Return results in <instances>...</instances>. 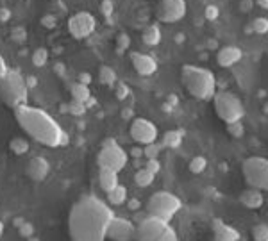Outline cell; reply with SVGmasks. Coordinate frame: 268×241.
Segmentation results:
<instances>
[{"mask_svg":"<svg viewBox=\"0 0 268 241\" xmlns=\"http://www.w3.org/2000/svg\"><path fill=\"white\" fill-rule=\"evenodd\" d=\"M113 218V211L106 202L86 195L70 211L68 229L72 241H106Z\"/></svg>","mask_w":268,"mask_h":241,"instance_id":"obj_1","label":"cell"},{"mask_svg":"<svg viewBox=\"0 0 268 241\" xmlns=\"http://www.w3.org/2000/svg\"><path fill=\"white\" fill-rule=\"evenodd\" d=\"M15 116L22 129L36 141H40L41 145L63 146L70 141L68 134L61 129L59 123L55 122L48 113L38 109V107H31L24 104V106L15 109Z\"/></svg>","mask_w":268,"mask_h":241,"instance_id":"obj_2","label":"cell"},{"mask_svg":"<svg viewBox=\"0 0 268 241\" xmlns=\"http://www.w3.org/2000/svg\"><path fill=\"white\" fill-rule=\"evenodd\" d=\"M181 83L197 100H211L217 95V75L204 66L184 64L181 68Z\"/></svg>","mask_w":268,"mask_h":241,"instance_id":"obj_3","label":"cell"},{"mask_svg":"<svg viewBox=\"0 0 268 241\" xmlns=\"http://www.w3.org/2000/svg\"><path fill=\"white\" fill-rule=\"evenodd\" d=\"M27 84L25 77L20 75V71L9 70V73L0 81V97L9 107H16L27 104Z\"/></svg>","mask_w":268,"mask_h":241,"instance_id":"obj_4","label":"cell"},{"mask_svg":"<svg viewBox=\"0 0 268 241\" xmlns=\"http://www.w3.org/2000/svg\"><path fill=\"white\" fill-rule=\"evenodd\" d=\"M138 241H179L177 232L170 221L161 220V218L147 216L145 220L140 221L138 234H136Z\"/></svg>","mask_w":268,"mask_h":241,"instance_id":"obj_5","label":"cell"},{"mask_svg":"<svg viewBox=\"0 0 268 241\" xmlns=\"http://www.w3.org/2000/svg\"><path fill=\"white\" fill-rule=\"evenodd\" d=\"M182 202L177 195L170 191H156L147 202V213L149 216L161 218V220L170 221L175 214L181 211Z\"/></svg>","mask_w":268,"mask_h":241,"instance_id":"obj_6","label":"cell"},{"mask_svg":"<svg viewBox=\"0 0 268 241\" xmlns=\"http://www.w3.org/2000/svg\"><path fill=\"white\" fill-rule=\"evenodd\" d=\"M215 111H217L218 118L225 123L241 122L245 116V107L240 97H236L231 91H217L213 99Z\"/></svg>","mask_w":268,"mask_h":241,"instance_id":"obj_7","label":"cell"},{"mask_svg":"<svg viewBox=\"0 0 268 241\" xmlns=\"http://www.w3.org/2000/svg\"><path fill=\"white\" fill-rule=\"evenodd\" d=\"M243 177L250 188L268 191V159L252 155L243 161Z\"/></svg>","mask_w":268,"mask_h":241,"instance_id":"obj_8","label":"cell"},{"mask_svg":"<svg viewBox=\"0 0 268 241\" xmlns=\"http://www.w3.org/2000/svg\"><path fill=\"white\" fill-rule=\"evenodd\" d=\"M127 161H129V154L113 138H107L104 141L102 148L97 155L99 168H109V170L114 172H122L125 168Z\"/></svg>","mask_w":268,"mask_h":241,"instance_id":"obj_9","label":"cell"},{"mask_svg":"<svg viewBox=\"0 0 268 241\" xmlns=\"http://www.w3.org/2000/svg\"><path fill=\"white\" fill-rule=\"evenodd\" d=\"M188 13V2L186 0H161L158 4L156 16L163 24H177Z\"/></svg>","mask_w":268,"mask_h":241,"instance_id":"obj_10","label":"cell"},{"mask_svg":"<svg viewBox=\"0 0 268 241\" xmlns=\"http://www.w3.org/2000/svg\"><path fill=\"white\" fill-rule=\"evenodd\" d=\"M95 29H97V20L88 11L75 13L68 20V31H70V34L74 36L75 40H84V38L93 34Z\"/></svg>","mask_w":268,"mask_h":241,"instance_id":"obj_11","label":"cell"},{"mask_svg":"<svg viewBox=\"0 0 268 241\" xmlns=\"http://www.w3.org/2000/svg\"><path fill=\"white\" fill-rule=\"evenodd\" d=\"M130 136L140 145H150V143L158 141L159 131L154 125V122H150L147 118H134L130 123Z\"/></svg>","mask_w":268,"mask_h":241,"instance_id":"obj_12","label":"cell"},{"mask_svg":"<svg viewBox=\"0 0 268 241\" xmlns=\"http://www.w3.org/2000/svg\"><path fill=\"white\" fill-rule=\"evenodd\" d=\"M136 234H138V227L122 216H114L107 227V237L111 241H132L136 239Z\"/></svg>","mask_w":268,"mask_h":241,"instance_id":"obj_13","label":"cell"},{"mask_svg":"<svg viewBox=\"0 0 268 241\" xmlns=\"http://www.w3.org/2000/svg\"><path fill=\"white\" fill-rule=\"evenodd\" d=\"M130 63H132V68L136 70V73L143 77L154 75L158 71V61L149 54H143V52H132L130 54Z\"/></svg>","mask_w":268,"mask_h":241,"instance_id":"obj_14","label":"cell"},{"mask_svg":"<svg viewBox=\"0 0 268 241\" xmlns=\"http://www.w3.org/2000/svg\"><path fill=\"white\" fill-rule=\"evenodd\" d=\"M243 57V50L236 45H225V47L218 48L217 52V63L222 68H231L236 63H240Z\"/></svg>","mask_w":268,"mask_h":241,"instance_id":"obj_15","label":"cell"},{"mask_svg":"<svg viewBox=\"0 0 268 241\" xmlns=\"http://www.w3.org/2000/svg\"><path fill=\"white\" fill-rule=\"evenodd\" d=\"M48 172H50V165L45 157H32L27 165V175L36 182H41L47 179Z\"/></svg>","mask_w":268,"mask_h":241,"instance_id":"obj_16","label":"cell"},{"mask_svg":"<svg viewBox=\"0 0 268 241\" xmlns=\"http://www.w3.org/2000/svg\"><path fill=\"white\" fill-rule=\"evenodd\" d=\"M213 232H215V239L217 241H238L240 239V232H238L234 227L224 223L222 220L213 221Z\"/></svg>","mask_w":268,"mask_h":241,"instance_id":"obj_17","label":"cell"},{"mask_svg":"<svg viewBox=\"0 0 268 241\" xmlns=\"http://www.w3.org/2000/svg\"><path fill=\"white\" fill-rule=\"evenodd\" d=\"M240 202H241V206L247 207V209H259L264 204V197L259 190L250 188V190H245L243 193L240 195Z\"/></svg>","mask_w":268,"mask_h":241,"instance_id":"obj_18","label":"cell"},{"mask_svg":"<svg viewBox=\"0 0 268 241\" xmlns=\"http://www.w3.org/2000/svg\"><path fill=\"white\" fill-rule=\"evenodd\" d=\"M99 184L106 193L118 186V172L109 170V168H100L99 172Z\"/></svg>","mask_w":268,"mask_h":241,"instance_id":"obj_19","label":"cell"},{"mask_svg":"<svg viewBox=\"0 0 268 241\" xmlns=\"http://www.w3.org/2000/svg\"><path fill=\"white\" fill-rule=\"evenodd\" d=\"M142 40L145 45H149V47H156V45L161 43V29L158 27V25H149V27H145V31L142 32Z\"/></svg>","mask_w":268,"mask_h":241,"instance_id":"obj_20","label":"cell"},{"mask_svg":"<svg viewBox=\"0 0 268 241\" xmlns=\"http://www.w3.org/2000/svg\"><path fill=\"white\" fill-rule=\"evenodd\" d=\"M72 91V100H77V102H83L86 104L88 100L91 99V91L86 84H81V83H74L70 86Z\"/></svg>","mask_w":268,"mask_h":241,"instance_id":"obj_21","label":"cell"},{"mask_svg":"<svg viewBox=\"0 0 268 241\" xmlns=\"http://www.w3.org/2000/svg\"><path fill=\"white\" fill-rule=\"evenodd\" d=\"M156 179V174H152V172L149 170V168H140L138 172H136V175H134V182H136V186L140 188H149L152 182H154Z\"/></svg>","mask_w":268,"mask_h":241,"instance_id":"obj_22","label":"cell"},{"mask_svg":"<svg viewBox=\"0 0 268 241\" xmlns=\"http://www.w3.org/2000/svg\"><path fill=\"white\" fill-rule=\"evenodd\" d=\"M127 200V188L125 186H116L114 190H111L107 193V202H109L111 206H122L123 202Z\"/></svg>","mask_w":268,"mask_h":241,"instance_id":"obj_23","label":"cell"},{"mask_svg":"<svg viewBox=\"0 0 268 241\" xmlns=\"http://www.w3.org/2000/svg\"><path fill=\"white\" fill-rule=\"evenodd\" d=\"M182 131H168L163 134V146H168V148H177L179 145L182 143Z\"/></svg>","mask_w":268,"mask_h":241,"instance_id":"obj_24","label":"cell"},{"mask_svg":"<svg viewBox=\"0 0 268 241\" xmlns=\"http://www.w3.org/2000/svg\"><path fill=\"white\" fill-rule=\"evenodd\" d=\"M99 81L102 84H106V86H113L116 83V71L111 66H107V64H102L99 70Z\"/></svg>","mask_w":268,"mask_h":241,"instance_id":"obj_25","label":"cell"},{"mask_svg":"<svg viewBox=\"0 0 268 241\" xmlns=\"http://www.w3.org/2000/svg\"><path fill=\"white\" fill-rule=\"evenodd\" d=\"M9 150L16 155H24L29 152V141L25 138H13L9 141Z\"/></svg>","mask_w":268,"mask_h":241,"instance_id":"obj_26","label":"cell"},{"mask_svg":"<svg viewBox=\"0 0 268 241\" xmlns=\"http://www.w3.org/2000/svg\"><path fill=\"white\" fill-rule=\"evenodd\" d=\"M48 61V50L45 47H40V48H36L34 52H32V64L38 68L45 66Z\"/></svg>","mask_w":268,"mask_h":241,"instance_id":"obj_27","label":"cell"},{"mask_svg":"<svg viewBox=\"0 0 268 241\" xmlns=\"http://www.w3.org/2000/svg\"><path fill=\"white\" fill-rule=\"evenodd\" d=\"M206 168H208V159L202 157V155H197L189 161V172L191 174H202Z\"/></svg>","mask_w":268,"mask_h":241,"instance_id":"obj_28","label":"cell"},{"mask_svg":"<svg viewBox=\"0 0 268 241\" xmlns=\"http://www.w3.org/2000/svg\"><path fill=\"white\" fill-rule=\"evenodd\" d=\"M250 29L256 34H268V18H264V16L254 18V22L250 24Z\"/></svg>","mask_w":268,"mask_h":241,"instance_id":"obj_29","label":"cell"},{"mask_svg":"<svg viewBox=\"0 0 268 241\" xmlns=\"http://www.w3.org/2000/svg\"><path fill=\"white\" fill-rule=\"evenodd\" d=\"M254 241H268V223H257L252 227Z\"/></svg>","mask_w":268,"mask_h":241,"instance_id":"obj_30","label":"cell"},{"mask_svg":"<svg viewBox=\"0 0 268 241\" xmlns=\"http://www.w3.org/2000/svg\"><path fill=\"white\" fill-rule=\"evenodd\" d=\"M86 109H88L86 104L77 102V100H72L70 104H66V113H70L74 116H83L86 113Z\"/></svg>","mask_w":268,"mask_h":241,"instance_id":"obj_31","label":"cell"},{"mask_svg":"<svg viewBox=\"0 0 268 241\" xmlns=\"http://www.w3.org/2000/svg\"><path fill=\"white\" fill-rule=\"evenodd\" d=\"M161 146L163 145H158V143H150V145H145V148H143V155L147 157V161H149V159H158L159 152H161Z\"/></svg>","mask_w":268,"mask_h":241,"instance_id":"obj_32","label":"cell"},{"mask_svg":"<svg viewBox=\"0 0 268 241\" xmlns=\"http://www.w3.org/2000/svg\"><path fill=\"white\" fill-rule=\"evenodd\" d=\"M227 132L233 138H243L245 134V127L241 122H234V123H227Z\"/></svg>","mask_w":268,"mask_h":241,"instance_id":"obj_33","label":"cell"},{"mask_svg":"<svg viewBox=\"0 0 268 241\" xmlns=\"http://www.w3.org/2000/svg\"><path fill=\"white\" fill-rule=\"evenodd\" d=\"M129 47H130V36L127 34V32H120V34L116 36V48H118L120 52H123Z\"/></svg>","mask_w":268,"mask_h":241,"instance_id":"obj_34","label":"cell"},{"mask_svg":"<svg viewBox=\"0 0 268 241\" xmlns=\"http://www.w3.org/2000/svg\"><path fill=\"white\" fill-rule=\"evenodd\" d=\"M18 232H20V236H22V237H25V239H29V237H31V236H34L36 227L32 225L31 221H27V220H25L24 223H22V225L18 227Z\"/></svg>","mask_w":268,"mask_h":241,"instance_id":"obj_35","label":"cell"},{"mask_svg":"<svg viewBox=\"0 0 268 241\" xmlns=\"http://www.w3.org/2000/svg\"><path fill=\"white\" fill-rule=\"evenodd\" d=\"M204 16H206V20L215 22V20H217V18H218V16H220V9H218V6H215V4L206 6Z\"/></svg>","mask_w":268,"mask_h":241,"instance_id":"obj_36","label":"cell"},{"mask_svg":"<svg viewBox=\"0 0 268 241\" xmlns=\"http://www.w3.org/2000/svg\"><path fill=\"white\" fill-rule=\"evenodd\" d=\"M41 25H43L45 29H55L57 27V18H55L54 15H45L43 18H41Z\"/></svg>","mask_w":268,"mask_h":241,"instance_id":"obj_37","label":"cell"},{"mask_svg":"<svg viewBox=\"0 0 268 241\" xmlns=\"http://www.w3.org/2000/svg\"><path fill=\"white\" fill-rule=\"evenodd\" d=\"M113 9H114L113 0H102V2H100V13H102L104 16L113 15Z\"/></svg>","mask_w":268,"mask_h":241,"instance_id":"obj_38","label":"cell"},{"mask_svg":"<svg viewBox=\"0 0 268 241\" xmlns=\"http://www.w3.org/2000/svg\"><path fill=\"white\" fill-rule=\"evenodd\" d=\"M130 90L129 86H125L123 83H118V86H116V99L118 100H125L127 97H129Z\"/></svg>","mask_w":268,"mask_h":241,"instance_id":"obj_39","label":"cell"},{"mask_svg":"<svg viewBox=\"0 0 268 241\" xmlns=\"http://www.w3.org/2000/svg\"><path fill=\"white\" fill-rule=\"evenodd\" d=\"M25 38H27V32H25L24 27H15V29H13V40H15V41L22 43V41H25Z\"/></svg>","mask_w":268,"mask_h":241,"instance_id":"obj_40","label":"cell"},{"mask_svg":"<svg viewBox=\"0 0 268 241\" xmlns=\"http://www.w3.org/2000/svg\"><path fill=\"white\" fill-rule=\"evenodd\" d=\"M145 168H149L152 174L158 175L159 170H161V163H159L158 159H149V161H147V165H145Z\"/></svg>","mask_w":268,"mask_h":241,"instance_id":"obj_41","label":"cell"},{"mask_svg":"<svg viewBox=\"0 0 268 241\" xmlns=\"http://www.w3.org/2000/svg\"><path fill=\"white\" fill-rule=\"evenodd\" d=\"M254 8V0H240V11L241 13H250Z\"/></svg>","mask_w":268,"mask_h":241,"instance_id":"obj_42","label":"cell"},{"mask_svg":"<svg viewBox=\"0 0 268 241\" xmlns=\"http://www.w3.org/2000/svg\"><path fill=\"white\" fill-rule=\"evenodd\" d=\"M9 73V68H8V63H6V59L0 55V81L4 79L6 75Z\"/></svg>","mask_w":268,"mask_h":241,"instance_id":"obj_43","label":"cell"},{"mask_svg":"<svg viewBox=\"0 0 268 241\" xmlns=\"http://www.w3.org/2000/svg\"><path fill=\"white\" fill-rule=\"evenodd\" d=\"M77 83H81V84H86V86H90V83H91V75L88 73V71H83V73H79V77H77Z\"/></svg>","mask_w":268,"mask_h":241,"instance_id":"obj_44","label":"cell"},{"mask_svg":"<svg viewBox=\"0 0 268 241\" xmlns=\"http://www.w3.org/2000/svg\"><path fill=\"white\" fill-rule=\"evenodd\" d=\"M11 20V9L2 8L0 9V22H9Z\"/></svg>","mask_w":268,"mask_h":241,"instance_id":"obj_45","label":"cell"},{"mask_svg":"<svg viewBox=\"0 0 268 241\" xmlns=\"http://www.w3.org/2000/svg\"><path fill=\"white\" fill-rule=\"evenodd\" d=\"M25 84H27V88H36L38 86V81H36L34 75H29L25 77Z\"/></svg>","mask_w":268,"mask_h":241,"instance_id":"obj_46","label":"cell"},{"mask_svg":"<svg viewBox=\"0 0 268 241\" xmlns=\"http://www.w3.org/2000/svg\"><path fill=\"white\" fill-rule=\"evenodd\" d=\"M130 155H132V157H136V159L142 157V155H143V148H140V146H134L132 150H130Z\"/></svg>","mask_w":268,"mask_h":241,"instance_id":"obj_47","label":"cell"},{"mask_svg":"<svg viewBox=\"0 0 268 241\" xmlns=\"http://www.w3.org/2000/svg\"><path fill=\"white\" fill-rule=\"evenodd\" d=\"M142 207V204H140V200H129V209L130 211H136Z\"/></svg>","mask_w":268,"mask_h":241,"instance_id":"obj_48","label":"cell"},{"mask_svg":"<svg viewBox=\"0 0 268 241\" xmlns=\"http://www.w3.org/2000/svg\"><path fill=\"white\" fill-rule=\"evenodd\" d=\"M256 4H257V8L268 11V0H256Z\"/></svg>","mask_w":268,"mask_h":241,"instance_id":"obj_49","label":"cell"},{"mask_svg":"<svg viewBox=\"0 0 268 241\" xmlns=\"http://www.w3.org/2000/svg\"><path fill=\"white\" fill-rule=\"evenodd\" d=\"M24 218H20V216H18V218H15V221H13V225H15V227H20L22 225V223H24Z\"/></svg>","mask_w":268,"mask_h":241,"instance_id":"obj_50","label":"cell"},{"mask_svg":"<svg viewBox=\"0 0 268 241\" xmlns=\"http://www.w3.org/2000/svg\"><path fill=\"white\" fill-rule=\"evenodd\" d=\"M2 234H4V223H2V220H0V237H2Z\"/></svg>","mask_w":268,"mask_h":241,"instance_id":"obj_51","label":"cell"},{"mask_svg":"<svg viewBox=\"0 0 268 241\" xmlns=\"http://www.w3.org/2000/svg\"><path fill=\"white\" fill-rule=\"evenodd\" d=\"M27 241H40V237H36V236H31V237H29V239Z\"/></svg>","mask_w":268,"mask_h":241,"instance_id":"obj_52","label":"cell"}]
</instances>
